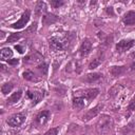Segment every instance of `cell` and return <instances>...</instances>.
<instances>
[{
    "label": "cell",
    "mask_w": 135,
    "mask_h": 135,
    "mask_svg": "<svg viewBox=\"0 0 135 135\" xmlns=\"http://www.w3.org/2000/svg\"><path fill=\"white\" fill-rule=\"evenodd\" d=\"M135 45V40L134 39H122L116 44V50L119 53H123L126 51H129Z\"/></svg>",
    "instance_id": "4"
},
{
    "label": "cell",
    "mask_w": 135,
    "mask_h": 135,
    "mask_svg": "<svg viewBox=\"0 0 135 135\" xmlns=\"http://www.w3.org/2000/svg\"><path fill=\"white\" fill-rule=\"evenodd\" d=\"M130 70H131V71H135V61H134V62L131 64V66H130Z\"/></svg>",
    "instance_id": "34"
},
{
    "label": "cell",
    "mask_w": 135,
    "mask_h": 135,
    "mask_svg": "<svg viewBox=\"0 0 135 135\" xmlns=\"http://www.w3.org/2000/svg\"><path fill=\"white\" fill-rule=\"evenodd\" d=\"M49 44H50V49L54 52H59V51H63L65 49V44L64 42L59 39L58 37H52L49 40Z\"/></svg>",
    "instance_id": "5"
},
{
    "label": "cell",
    "mask_w": 135,
    "mask_h": 135,
    "mask_svg": "<svg viewBox=\"0 0 135 135\" xmlns=\"http://www.w3.org/2000/svg\"><path fill=\"white\" fill-rule=\"evenodd\" d=\"M132 114H135V95L131 99V101L128 105V116H130Z\"/></svg>",
    "instance_id": "23"
},
{
    "label": "cell",
    "mask_w": 135,
    "mask_h": 135,
    "mask_svg": "<svg viewBox=\"0 0 135 135\" xmlns=\"http://www.w3.org/2000/svg\"><path fill=\"white\" fill-rule=\"evenodd\" d=\"M135 123L134 122H131V123H129L128 126H126L123 129H122V135H130V133L131 132H133V130H134V128H133V126H134Z\"/></svg>",
    "instance_id": "26"
},
{
    "label": "cell",
    "mask_w": 135,
    "mask_h": 135,
    "mask_svg": "<svg viewBox=\"0 0 135 135\" xmlns=\"http://www.w3.org/2000/svg\"><path fill=\"white\" fill-rule=\"evenodd\" d=\"M101 62H102V59H101L100 57H97V58L93 59V61H92V62H90V64H89V69H90V70L96 69V68H97Z\"/></svg>",
    "instance_id": "24"
},
{
    "label": "cell",
    "mask_w": 135,
    "mask_h": 135,
    "mask_svg": "<svg viewBox=\"0 0 135 135\" xmlns=\"http://www.w3.org/2000/svg\"><path fill=\"white\" fill-rule=\"evenodd\" d=\"M35 8H36V14L37 15H41L42 13L46 12V4L44 2H42V1H40V2L37 3Z\"/></svg>",
    "instance_id": "20"
},
{
    "label": "cell",
    "mask_w": 135,
    "mask_h": 135,
    "mask_svg": "<svg viewBox=\"0 0 135 135\" xmlns=\"http://www.w3.org/2000/svg\"><path fill=\"white\" fill-rule=\"evenodd\" d=\"M15 49H16L20 54H22V53H23V47H22L21 45H15Z\"/></svg>",
    "instance_id": "31"
},
{
    "label": "cell",
    "mask_w": 135,
    "mask_h": 135,
    "mask_svg": "<svg viewBox=\"0 0 135 135\" xmlns=\"http://www.w3.org/2000/svg\"><path fill=\"white\" fill-rule=\"evenodd\" d=\"M86 101H88V100H86L84 97H82L81 95L76 96V97L73 98V107H74V109L81 110V109H83V108L85 107Z\"/></svg>",
    "instance_id": "13"
},
{
    "label": "cell",
    "mask_w": 135,
    "mask_h": 135,
    "mask_svg": "<svg viewBox=\"0 0 135 135\" xmlns=\"http://www.w3.org/2000/svg\"><path fill=\"white\" fill-rule=\"evenodd\" d=\"M59 132V128H52L47 132L44 133V135H57Z\"/></svg>",
    "instance_id": "29"
},
{
    "label": "cell",
    "mask_w": 135,
    "mask_h": 135,
    "mask_svg": "<svg viewBox=\"0 0 135 135\" xmlns=\"http://www.w3.org/2000/svg\"><path fill=\"white\" fill-rule=\"evenodd\" d=\"M92 46H93V44H92L91 40L89 38H85L81 42V44L79 46V54H80V56H82V57L83 56H88L91 53V51H92Z\"/></svg>",
    "instance_id": "8"
},
{
    "label": "cell",
    "mask_w": 135,
    "mask_h": 135,
    "mask_svg": "<svg viewBox=\"0 0 135 135\" xmlns=\"http://www.w3.org/2000/svg\"><path fill=\"white\" fill-rule=\"evenodd\" d=\"M50 3H51V5H52L54 8H58V7L62 6L65 2H64V1H62V0H53V1H51Z\"/></svg>",
    "instance_id": "28"
},
{
    "label": "cell",
    "mask_w": 135,
    "mask_h": 135,
    "mask_svg": "<svg viewBox=\"0 0 135 135\" xmlns=\"http://www.w3.org/2000/svg\"><path fill=\"white\" fill-rule=\"evenodd\" d=\"M102 107H103L102 104H97L96 107H94V108L90 109L85 114H83V115H82L81 120H82V121H89V120H91L92 118H95V117L100 113V111H101Z\"/></svg>",
    "instance_id": "6"
},
{
    "label": "cell",
    "mask_w": 135,
    "mask_h": 135,
    "mask_svg": "<svg viewBox=\"0 0 135 135\" xmlns=\"http://www.w3.org/2000/svg\"><path fill=\"white\" fill-rule=\"evenodd\" d=\"M19 60L18 59H14V60H8V63L9 64H18Z\"/></svg>",
    "instance_id": "32"
},
{
    "label": "cell",
    "mask_w": 135,
    "mask_h": 135,
    "mask_svg": "<svg viewBox=\"0 0 135 135\" xmlns=\"http://www.w3.org/2000/svg\"><path fill=\"white\" fill-rule=\"evenodd\" d=\"M25 118H26V116H25L24 113H16V114L11 115V116L6 119V123H7L9 127L16 128V127L21 126V124L25 121Z\"/></svg>",
    "instance_id": "2"
},
{
    "label": "cell",
    "mask_w": 135,
    "mask_h": 135,
    "mask_svg": "<svg viewBox=\"0 0 135 135\" xmlns=\"http://www.w3.org/2000/svg\"><path fill=\"white\" fill-rule=\"evenodd\" d=\"M36 26H37V24H36V23H33V24L31 25V27L27 30V33H33V34H34V32H35V30H36Z\"/></svg>",
    "instance_id": "30"
},
{
    "label": "cell",
    "mask_w": 135,
    "mask_h": 135,
    "mask_svg": "<svg viewBox=\"0 0 135 135\" xmlns=\"http://www.w3.org/2000/svg\"><path fill=\"white\" fill-rule=\"evenodd\" d=\"M37 70H38L42 75H46L47 70H49V64L45 63V62H42V63H40V64L37 66Z\"/></svg>",
    "instance_id": "25"
},
{
    "label": "cell",
    "mask_w": 135,
    "mask_h": 135,
    "mask_svg": "<svg viewBox=\"0 0 135 135\" xmlns=\"http://www.w3.org/2000/svg\"><path fill=\"white\" fill-rule=\"evenodd\" d=\"M50 118H51V112L50 111H47V110L41 111L37 114V116L35 118V123L38 127H43L49 122Z\"/></svg>",
    "instance_id": "3"
},
{
    "label": "cell",
    "mask_w": 135,
    "mask_h": 135,
    "mask_svg": "<svg viewBox=\"0 0 135 135\" xmlns=\"http://www.w3.org/2000/svg\"><path fill=\"white\" fill-rule=\"evenodd\" d=\"M102 79H103V75L101 73H90L86 74L82 80L89 83H97L100 82Z\"/></svg>",
    "instance_id": "10"
},
{
    "label": "cell",
    "mask_w": 135,
    "mask_h": 135,
    "mask_svg": "<svg viewBox=\"0 0 135 135\" xmlns=\"http://www.w3.org/2000/svg\"><path fill=\"white\" fill-rule=\"evenodd\" d=\"M122 22L126 25H133L135 24V11L127 12L122 17Z\"/></svg>",
    "instance_id": "14"
},
{
    "label": "cell",
    "mask_w": 135,
    "mask_h": 135,
    "mask_svg": "<svg viewBox=\"0 0 135 135\" xmlns=\"http://www.w3.org/2000/svg\"><path fill=\"white\" fill-rule=\"evenodd\" d=\"M22 76H23V78H24L25 80H28V81H35V82H37V81L39 80V79L37 78V76L35 75V73H34L33 71H31V70L24 71L23 74H22Z\"/></svg>",
    "instance_id": "17"
},
{
    "label": "cell",
    "mask_w": 135,
    "mask_h": 135,
    "mask_svg": "<svg viewBox=\"0 0 135 135\" xmlns=\"http://www.w3.org/2000/svg\"><path fill=\"white\" fill-rule=\"evenodd\" d=\"M43 56L39 53V52H33L32 54L27 55L24 58V62L25 63H37L39 61H42Z\"/></svg>",
    "instance_id": "11"
},
{
    "label": "cell",
    "mask_w": 135,
    "mask_h": 135,
    "mask_svg": "<svg viewBox=\"0 0 135 135\" xmlns=\"http://www.w3.org/2000/svg\"><path fill=\"white\" fill-rule=\"evenodd\" d=\"M120 90H121V85H120V84H116V85H114L112 89L109 90V96H111V97H115V96L120 92Z\"/></svg>",
    "instance_id": "22"
},
{
    "label": "cell",
    "mask_w": 135,
    "mask_h": 135,
    "mask_svg": "<svg viewBox=\"0 0 135 135\" xmlns=\"http://www.w3.org/2000/svg\"><path fill=\"white\" fill-rule=\"evenodd\" d=\"M30 17H31V11H30V9H26V11L22 14V16L20 17V19H19L17 22L13 23L11 26H12L13 28H22V27H24V26L26 25V23L28 22Z\"/></svg>",
    "instance_id": "7"
},
{
    "label": "cell",
    "mask_w": 135,
    "mask_h": 135,
    "mask_svg": "<svg viewBox=\"0 0 135 135\" xmlns=\"http://www.w3.org/2000/svg\"><path fill=\"white\" fill-rule=\"evenodd\" d=\"M21 96H22V91H21V90H19V91H17V92L13 93V94L7 98V103H8V104L16 103L17 101H19V99L21 98Z\"/></svg>",
    "instance_id": "18"
},
{
    "label": "cell",
    "mask_w": 135,
    "mask_h": 135,
    "mask_svg": "<svg viewBox=\"0 0 135 135\" xmlns=\"http://www.w3.org/2000/svg\"><path fill=\"white\" fill-rule=\"evenodd\" d=\"M13 88H14V84H13L12 82L4 83V84H2V86H1V92H2L4 95H6V94L11 93V91L13 90Z\"/></svg>",
    "instance_id": "21"
},
{
    "label": "cell",
    "mask_w": 135,
    "mask_h": 135,
    "mask_svg": "<svg viewBox=\"0 0 135 135\" xmlns=\"http://www.w3.org/2000/svg\"><path fill=\"white\" fill-rule=\"evenodd\" d=\"M57 20V17L52 15V14H46L44 16H42V22L44 24H50V23H53Z\"/></svg>",
    "instance_id": "19"
},
{
    "label": "cell",
    "mask_w": 135,
    "mask_h": 135,
    "mask_svg": "<svg viewBox=\"0 0 135 135\" xmlns=\"http://www.w3.org/2000/svg\"><path fill=\"white\" fill-rule=\"evenodd\" d=\"M126 70H127V66H124V65H113V66H111L109 72L112 76L118 77V76L122 75L126 72Z\"/></svg>",
    "instance_id": "15"
},
{
    "label": "cell",
    "mask_w": 135,
    "mask_h": 135,
    "mask_svg": "<svg viewBox=\"0 0 135 135\" xmlns=\"http://www.w3.org/2000/svg\"><path fill=\"white\" fill-rule=\"evenodd\" d=\"M114 127V120L110 115L102 114L96 123V131L99 135L109 134Z\"/></svg>",
    "instance_id": "1"
},
{
    "label": "cell",
    "mask_w": 135,
    "mask_h": 135,
    "mask_svg": "<svg viewBox=\"0 0 135 135\" xmlns=\"http://www.w3.org/2000/svg\"><path fill=\"white\" fill-rule=\"evenodd\" d=\"M13 56V51L9 47H3L0 51V58L1 60H8Z\"/></svg>",
    "instance_id": "16"
},
{
    "label": "cell",
    "mask_w": 135,
    "mask_h": 135,
    "mask_svg": "<svg viewBox=\"0 0 135 135\" xmlns=\"http://www.w3.org/2000/svg\"><path fill=\"white\" fill-rule=\"evenodd\" d=\"M26 97L32 101V104L35 105L41 101V99L43 98V93H41L39 91H27Z\"/></svg>",
    "instance_id": "9"
},
{
    "label": "cell",
    "mask_w": 135,
    "mask_h": 135,
    "mask_svg": "<svg viewBox=\"0 0 135 135\" xmlns=\"http://www.w3.org/2000/svg\"><path fill=\"white\" fill-rule=\"evenodd\" d=\"M98 94H99V89H97V88H91V89H86V90L82 91L81 96L84 97L89 101V100L94 99Z\"/></svg>",
    "instance_id": "12"
},
{
    "label": "cell",
    "mask_w": 135,
    "mask_h": 135,
    "mask_svg": "<svg viewBox=\"0 0 135 135\" xmlns=\"http://www.w3.org/2000/svg\"><path fill=\"white\" fill-rule=\"evenodd\" d=\"M107 12H108V14L114 15V13H113V9H112V7H108V8H107Z\"/></svg>",
    "instance_id": "33"
},
{
    "label": "cell",
    "mask_w": 135,
    "mask_h": 135,
    "mask_svg": "<svg viewBox=\"0 0 135 135\" xmlns=\"http://www.w3.org/2000/svg\"><path fill=\"white\" fill-rule=\"evenodd\" d=\"M20 38H21V34H20V33L11 34V35L7 37V42H16V41L19 40Z\"/></svg>",
    "instance_id": "27"
}]
</instances>
